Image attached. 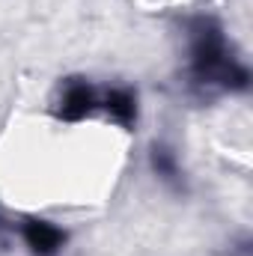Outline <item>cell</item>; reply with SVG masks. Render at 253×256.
Returning <instances> with one entry per match:
<instances>
[{"label": "cell", "mask_w": 253, "mask_h": 256, "mask_svg": "<svg viewBox=\"0 0 253 256\" xmlns=\"http://www.w3.org/2000/svg\"><path fill=\"white\" fill-rule=\"evenodd\" d=\"M98 108V96L92 90V84H86L84 78H72L60 92V102H57V116L63 122H80L86 120L92 110Z\"/></svg>", "instance_id": "2"}, {"label": "cell", "mask_w": 253, "mask_h": 256, "mask_svg": "<svg viewBox=\"0 0 253 256\" xmlns=\"http://www.w3.org/2000/svg\"><path fill=\"white\" fill-rule=\"evenodd\" d=\"M149 161H152V170L164 179V182H170V185H179V179H182V170H179V161H176V152L170 149V146H164V143H155L152 146V155H149Z\"/></svg>", "instance_id": "5"}, {"label": "cell", "mask_w": 253, "mask_h": 256, "mask_svg": "<svg viewBox=\"0 0 253 256\" xmlns=\"http://www.w3.org/2000/svg\"><path fill=\"white\" fill-rule=\"evenodd\" d=\"M114 122H120L122 128H131L137 122V96L131 90H110L102 102H98Z\"/></svg>", "instance_id": "4"}, {"label": "cell", "mask_w": 253, "mask_h": 256, "mask_svg": "<svg viewBox=\"0 0 253 256\" xmlns=\"http://www.w3.org/2000/svg\"><path fill=\"white\" fill-rule=\"evenodd\" d=\"M21 238L33 256H57L66 244V232L45 218H27L21 224Z\"/></svg>", "instance_id": "3"}, {"label": "cell", "mask_w": 253, "mask_h": 256, "mask_svg": "<svg viewBox=\"0 0 253 256\" xmlns=\"http://www.w3.org/2000/svg\"><path fill=\"white\" fill-rule=\"evenodd\" d=\"M190 74L200 86H220L232 92H244L250 86V72L230 54L224 30L212 18H200L190 27Z\"/></svg>", "instance_id": "1"}]
</instances>
